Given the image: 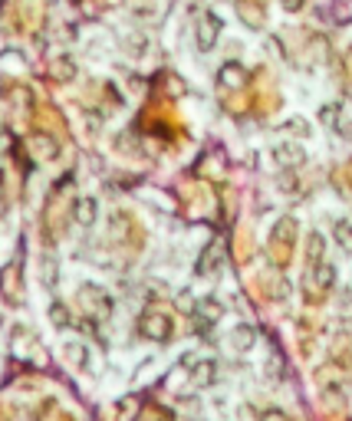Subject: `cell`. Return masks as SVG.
Returning <instances> with one entry per match:
<instances>
[{
  "label": "cell",
  "instance_id": "cell-1",
  "mask_svg": "<svg viewBox=\"0 0 352 421\" xmlns=\"http://www.w3.org/2000/svg\"><path fill=\"white\" fill-rule=\"evenodd\" d=\"M221 33H224V20L217 14H211V10L201 14L198 24H195V43H198V50L211 53L217 46V40H221Z\"/></svg>",
  "mask_w": 352,
  "mask_h": 421
},
{
  "label": "cell",
  "instance_id": "cell-2",
  "mask_svg": "<svg viewBox=\"0 0 352 421\" xmlns=\"http://www.w3.org/2000/svg\"><path fill=\"white\" fill-rule=\"evenodd\" d=\"M138 329H142V336L155 339V343H168L175 333V323H172V316H165V313H145L142 323H138Z\"/></svg>",
  "mask_w": 352,
  "mask_h": 421
},
{
  "label": "cell",
  "instance_id": "cell-3",
  "mask_svg": "<svg viewBox=\"0 0 352 421\" xmlns=\"http://www.w3.org/2000/svg\"><path fill=\"white\" fill-rule=\"evenodd\" d=\"M247 79H250V73L241 66V63H224L221 73H217V83L227 86V89H241Z\"/></svg>",
  "mask_w": 352,
  "mask_h": 421
},
{
  "label": "cell",
  "instance_id": "cell-4",
  "mask_svg": "<svg viewBox=\"0 0 352 421\" xmlns=\"http://www.w3.org/2000/svg\"><path fill=\"white\" fill-rule=\"evenodd\" d=\"M83 296H89L93 300V306H89V313L99 319H109L112 316V300H109V293H103L99 286H83Z\"/></svg>",
  "mask_w": 352,
  "mask_h": 421
},
{
  "label": "cell",
  "instance_id": "cell-5",
  "mask_svg": "<svg viewBox=\"0 0 352 421\" xmlns=\"http://www.w3.org/2000/svg\"><path fill=\"white\" fill-rule=\"evenodd\" d=\"M214 378H217V362L214 359H201L198 365L191 369V385H198V388L214 385Z\"/></svg>",
  "mask_w": 352,
  "mask_h": 421
},
{
  "label": "cell",
  "instance_id": "cell-6",
  "mask_svg": "<svg viewBox=\"0 0 352 421\" xmlns=\"http://www.w3.org/2000/svg\"><path fill=\"white\" fill-rule=\"evenodd\" d=\"M227 343H231V349H237V353H250L254 343H257V333H254V326H234L231 336H227Z\"/></svg>",
  "mask_w": 352,
  "mask_h": 421
},
{
  "label": "cell",
  "instance_id": "cell-7",
  "mask_svg": "<svg viewBox=\"0 0 352 421\" xmlns=\"http://www.w3.org/2000/svg\"><path fill=\"white\" fill-rule=\"evenodd\" d=\"M73 217H76L79 227H93L95 217H99V204H95V198H79Z\"/></svg>",
  "mask_w": 352,
  "mask_h": 421
},
{
  "label": "cell",
  "instance_id": "cell-8",
  "mask_svg": "<svg viewBox=\"0 0 352 421\" xmlns=\"http://www.w3.org/2000/svg\"><path fill=\"white\" fill-rule=\"evenodd\" d=\"M274 158L280 165H303L306 162V152H303L300 145H293V142H284V145L274 148Z\"/></svg>",
  "mask_w": 352,
  "mask_h": 421
},
{
  "label": "cell",
  "instance_id": "cell-9",
  "mask_svg": "<svg viewBox=\"0 0 352 421\" xmlns=\"http://www.w3.org/2000/svg\"><path fill=\"white\" fill-rule=\"evenodd\" d=\"M221 260H224L221 244H211V247L201 254V260H198V274H201V276H211L217 266H221Z\"/></svg>",
  "mask_w": 352,
  "mask_h": 421
},
{
  "label": "cell",
  "instance_id": "cell-10",
  "mask_svg": "<svg viewBox=\"0 0 352 421\" xmlns=\"http://www.w3.org/2000/svg\"><path fill=\"white\" fill-rule=\"evenodd\" d=\"M306 244H309V250H306V266L313 270V266H319L323 264V250H326V241H323V234H309L306 237Z\"/></svg>",
  "mask_w": 352,
  "mask_h": 421
},
{
  "label": "cell",
  "instance_id": "cell-11",
  "mask_svg": "<svg viewBox=\"0 0 352 421\" xmlns=\"http://www.w3.org/2000/svg\"><path fill=\"white\" fill-rule=\"evenodd\" d=\"M313 280H316V290H319V293L333 290V284H336V266H333V264L313 266Z\"/></svg>",
  "mask_w": 352,
  "mask_h": 421
},
{
  "label": "cell",
  "instance_id": "cell-12",
  "mask_svg": "<svg viewBox=\"0 0 352 421\" xmlns=\"http://www.w3.org/2000/svg\"><path fill=\"white\" fill-rule=\"evenodd\" d=\"M333 241L343 250H352V224L349 221H336L333 224Z\"/></svg>",
  "mask_w": 352,
  "mask_h": 421
},
{
  "label": "cell",
  "instance_id": "cell-13",
  "mask_svg": "<svg viewBox=\"0 0 352 421\" xmlns=\"http://www.w3.org/2000/svg\"><path fill=\"white\" fill-rule=\"evenodd\" d=\"M339 316L352 319V286H346V290L339 293Z\"/></svg>",
  "mask_w": 352,
  "mask_h": 421
},
{
  "label": "cell",
  "instance_id": "cell-14",
  "mask_svg": "<svg viewBox=\"0 0 352 421\" xmlns=\"http://www.w3.org/2000/svg\"><path fill=\"white\" fill-rule=\"evenodd\" d=\"M66 355H73V362H76L79 369H86V359H89V353H86V345H66Z\"/></svg>",
  "mask_w": 352,
  "mask_h": 421
},
{
  "label": "cell",
  "instance_id": "cell-15",
  "mask_svg": "<svg viewBox=\"0 0 352 421\" xmlns=\"http://www.w3.org/2000/svg\"><path fill=\"white\" fill-rule=\"evenodd\" d=\"M50 316H53V323H56V326H73V316L66 313V306H63V303H56V306H53Z\"/></svg>",
  "mask_w": 352,
  "mask_h": 421
},
{
  "label": "cell",
  "instance_id": "cell-16",
  "mask_svg": "<svg viewBox=\"0 0 352 421\" xmlns=\"http://www.w3.org/2000/svg\"><path fill=\"white\" fill-rule=\"evenodd\" d=\"M36 145H40L36 152H40L43 158H56V155H60V148H56V142H53V138H36Z\"/></svg>",
  "mask_w": 352,
  "mask_h": 421
},
{
  "label": "cell",
  "instance_id": "cell-17",
  "mask_svg": "<svg viewBox=\"0 0 352 421\" xmlns=\"http://www.w3.org/2000/svg\"><path fill=\"white\" fill-rule=\"evenodd\" d=\"M260 421H290V418H286V412H280V408H266V412L260 415Z\"/></svg>",
  "mask_w": 352,
  "mask_h": 421
},
{
  "label": "cell",
  "instance_id": "cell-18",
  "mask_svg": "<svg viewBox=\"0 0 352 421\" xmlns=\"http://www.w3.org/2000/svg\"><path fill=\"white\" fill-rule=\"evenodd\" d=\"M286 132H300V135H306V125H303V119H290V122H286Z\"/></svg>",
  "mask_w": 352,
  "mask_h": 421
},
{
  "label": "cell",
  "instance_id": "cell-19",
  "mask_svg": "<svg viewBox=\"0 0 352 421\" xmlns=\"http://www.w3.org/2000/svg\"><path fill=\"white\" fill-rule=\"evenodd\" d=\"M280 7H284V10H290V14H296V10L303 7V0H280Z\"/></svg>",
  "mask_w": 352,
  "mask_h": 421
},
{
  "label": "cell",
  "instance_id": "cell-20",
  "mask_svg": "<svg viewBox=\"0 0 352 421\" xmlns=\"http://www.w3.org/2000/svg\"><path fill=\"white\" fill-rule=\"evenodd\" d=\"M339 132H343V135H346V138H349V142H352V119H346L343 125H339Z\"/></svg>",
  "mask_w": 352,
  "mask_h": 421
},
{
  "label": "cell",
  "instance_id": "cell-21",
  "mask_svg": "<svg viewBox=\"0 0 352 421\" xmlns=\"http://www.w3.org/2000/svg\"><path fill=\"white\" fill-rule=\"evenodd\" d=\"M349 66H352V46H349Z\"/></svg>",
  "mask_w": 352,
  "mask_h": 421
}]
</instances>
